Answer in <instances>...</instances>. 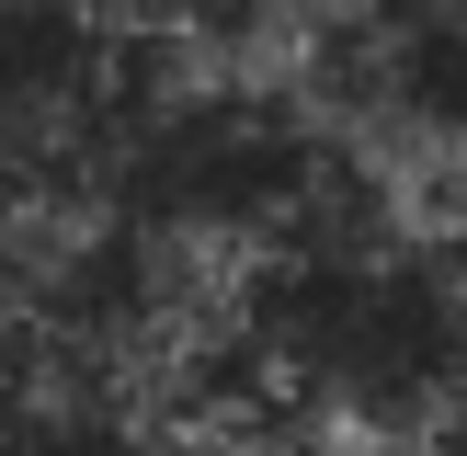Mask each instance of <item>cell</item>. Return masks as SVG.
Wrapping results in <instances>:
<instances>
[{
	"instance_id": "1",
	"label": "cell",
	"mask_w": 467,
	"mask_h": 456,
	"mask_svg": "<svg viewBox=\"0 0 467 456\" xmlns=\"http://www.w3.org/2000/svg\"><path fill=\"white\" fill-rule=\"evenodd\" d=\"M160 80L171 57L126 46L91 0H0V228L103 205Z\"/></svg>"
},
{
	"instance_id": "2",
	"label": "cell",
	"mask_w": 467,
	"mask_h": 456,
	"mask_svg": "<svg viewBox=\"0 0 467 456\" xmlns=\"http://www.w3.org/2000/svg\"><path fill=\"white\" fill-rule=\"evenodd\" d=\"M308 114L342 149L467 160V0H308Z\"/></svg>"
},
{
	"instance_id": "4",
	"label": "cell",
	"mask_w": 467,
	"mask_h": 456,
	"mask_svg": "<svg viewBox=\"0 0 467 456\" xmlns=\"http://www.w3.org/2000/svg\"><path fill=\"white\" fill-rule=\"evenodd\" d=\"M433 433H445V445L467 456V365H456V399H445V422H433Z\"/></svg>"
},
{
	"instance_id": "3",
	"label": "cell",
	"mask_w": 467,
	"mask_h": 456,
	"mask_svg": "<svg viewBox=\"0 0 467 456\" xmlns=\"http://www.w3.org/2000/svg\"><path fill=\"white\" fill-rule=\"evenodd\" d=\"M91 12L149 57H240V46L285 35L308 0H91Z\"/></svg>"
}]
</instances>
